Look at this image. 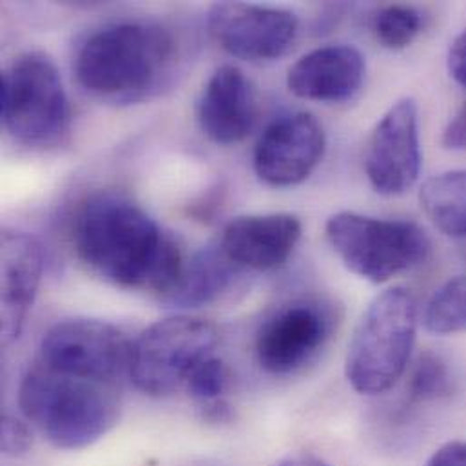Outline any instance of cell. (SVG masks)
Instances as JSON below:
<instances>
[{
	"instance_id": "obj_24",
	"label": "cell",
	"mask_w": 466,
	"mask_h": 466,
	"mask_svg": "<svg viewBox=\"0 0 466 466\" xmlns=\"http://www.w3.org/2000/svg\"><path fill=\"white\" fill-rule=\"evenodd\" d=\"M425 466H466V441H449L440 447Z\"/></svg>"
},
{
	"instance_id": "obj_7",
	"label": "cell",
	"mask_w": 466,
	"mask_h": 466,
	"mask_svg": "<svg viewBox=\"0 0 466 466\" xmlns=\"http://www.w3.org/2000/svg\"><path fill=\"white\" fill-rule=\"evenodd\" d=\"M217 341L218 332L206 319L173 316L157 321L133 343L131 380L144 394L169 396L187 383Z\"/></svg>"
},
{
	"instance_id": "obj_2",
	"label": "cell",
	"mask_w": 466,
	"mask_h": 466,
	"mask_svg": "<svg viewBox=\"0 0 466 466\" xmlns=\"http://www.w3.org/2000/svg\"><path fill=\"white\" fill-rule=\"evenodd\" d=\"M177 47L151 24H116L91 35L78 49L75 75L82 89L111 104H135L158 93L171 78Z\"/></svg>"
},
{
	"instance_id": "obj_9",
	"label": "cell",
	"mask_w": 466,
	"mask_h": 466,
	"mask_svg": "<svg viewBox=\"0 0 466 466\" xmlns=\"http://www.w3.org/2000/svg\"><path fill=\"white\" fill-rule=\"evenodd\" d=\"M336 310L323 299H296L270 314L256 334V360L276 376H287L310 363L330 339Z\"/></svg>"
},
{
	"instance_id": "obj_25",
	"label": "cell",
	"mask_w": 466,
	"mask_h": 466,
	"mask_svg": "<svg viewBox=\"0 0 466 466\" xmlns=\"http://www.w3.org/2000/svg\"><path fill=\"white\" fill-rule=\"evenodd\" d=\"M449 71L452 78L466 89V31H463L449 49Z\"/></svg>"
},
{
	"instance_id": "obj_15",
	"label": "cell",
	"mask_w": 466,
	"mask_h": 466,
	"mask_svg": "<svg viewBox=\"0 0 466 466\" xmlns=\"http://www.w3.org/2000/svg\"><path fill=\"white\" fill-rule=\"evenodd\" d=\"M44 268V252L36 238L18 231L2 233V345H11L22 332L35 301Z\"/></svg>"
},
{
	"instance_id": "obj_12",
	"label": "cell",
	"mask_w": 466,
	"mask_h": 466,
	"mask_svg": "<svg viewBox=\"0 0 466 466\" xmlns=\"http://www.w3.org/2000/svg\"><path fill=\"white\" fill-rule=\"evenodd\" d=\"M325 153V131L310 113H292L274 120L254 149L256 175L268 186L290 187L318 167Z\"/></svg>"
},
{
	"instance_id": "obj_26",
	"label": "cell",
	"mask_w": 466,
	"mask_h": 466,
	"mask_svg": "<svg viewBox=\"0 0 466 466\" xmlns=\"http://www.w3.org/2000/svg\"><path fill=\"white\" fill-rule=\"evenodd\" d=\"M443 146L447 149H466V102L460 113L449 122L443 133Z\"/></svg>"
},
{
	"instance_id": "obj_10",
	"label": "cell",
	"mask_w": 466,
	"mask_h": 466,
	"mask_svg": "<svg viewBox=\"0 0 466 466\" xmlns=\"http://www.w3.org/2000/svg\"><path fill=\"white\" fill-rule=\"evenodd\" d=\"M211 36L236 58L267 62L283 56L296 40L298 18L285 9L220 2L209 9Z\"/></svg>"
},
{
	"instance_id": "obj_1",
	"label": "cell",
	"mask_w": 466,
	"mask_h": 466,
	"mask_svg": "<svg viewBox=\"0 0 466 466\" xmlns=\"http://www.w3.org/2000/svg\"><path fill=\"white\" fill-rule=\"evenodd\" d=\"M78 259L100 278L127 289L169 294L180 278L178 243L131 200L102 193L86 200L73 224Z\"/></svg>"
},
{
	"instance_id": "obj_21",
	"label": "cell",
	"mask_w": 466,
	"mask_h": 466,
	"mask_svg": "<svg viewBox=\"0 0 466 466\" xmlns=\"http://www.w3.org/2000/svg\"><path fill=\"white\" fill-rule=\"evenodd\" d=\"M452 380L447 365L432 352H427L416 363L410 378V396L418 401H431L451 392Z\"/></svg>"
},
{
	"instance_id": "obj_16",
	"label": "cell",
	"mask_w": 466,
	"mask_h": 466,
	"mask_svg": "<svg viewBox=\"0 0 466 466\" xmlns=\"http://www.w3.org/2000/svg\"><path fill=\"white\" fill-rule=\"evenodd\" d=\"M299 238L294 215H247L226 226L220 247L241 268L270 270L289 259Z\"/></svg>"
},
{
	"instance_id": "obj_6",
	"label": "cell",
	"mask_w": 466,
	"mask_h": 466,
	"mask_svg": "<svg viewBox=\"0 0 466 466\" xmlns=\"http://www.w3.org/2000/svg\"><path fill=\"white\" fill-rule=\"evenodd\" d=\"M325 233L345 267L372 283L421 265L432 248L427 233L407 220L338 213L329 218Z\"/></svg>"
},
{
	"instance_id": "obj_23",
	"label": "cell",
	"mask_w": 466,
	"mask_h": 466,
	"mask_svg": "<svg viewBox=\"0 0 466 466\" xmlns=\"http://www.w3.org/2000/svg\"><path fill=\"white\" fill-rule=\"evenodd\" d=\"M2 452L11 458H20L29 452L33 438L29 429L13 416L2 418Z\"/></svg>"
},
{
	"instance_id": "obj_14",
	"label": "cell",
	"mask_w": 466,
	"mask_h": 466,
	"mask_svg": "<svg viewBox=\"0 0 466 466\" xmlns=\"http://www.w3.org/2000/svg\"><path fill=\"white\" fill-rule=\"evenodd\" d=\"M365 78V58L347 44L318 47L303 55L287 75L290 93L314 102L352 98Z\"/></svg>"
},
{
	"instance_id": "obj_22",
	"label": "cell",
	"mask_w": 466,
	"mask_h": 466,
	"mask_svg": "<svg viewBox=\"0 0 466 466\" xmlns=\"http://www.w3.org/2000/svg\"><path fill=\"white\" fill-rule=\"evenodd\" d=\"M228 385H229V370L222 360L213 356L202 361L193 370V374L186 383L189 394L206 405L220 401L228 390Z\"/></svg>"
},
{
	"instance_id": "obj_3",
	"label": "cell",
	"mask_w": 466,
	"mask_h": 466,
	"mask_svg": "<svg viewBox=\"0 0 466 466\" xmlns=\"http://www.w3.org/2000/svg\"><path fill=\"white\" fill-rule=\"evenodd\" d=\"M24 418L58 451H82L100 441L120 418L116 383L69 376L35 363L18 390Z\"/></svg>"
},
{
	"instance_id": "obj_8",
	"label": "cell",
	"mask_w": 466,
	"mask_h": 466,
	"mask_svg": "<svg viewBox=\"0 0 466 466\" xmlns=\"http://www.w3.org/2000/svg\"><path fill=\"white\" fill-rule=\"evenodd\" d=\"M133 343L111 323L66 319L42 338L38 363L69 376L109 381L129 370Z\"/></svg>"
},
{
	"instance_id": "obj_20",
	"label": "cell",
	"mask_w": 466,
	"mask_h": 466,
	"mask_svg": "<svg viewBox=\"0 0 466 466\" xmlns=\"http://www.w3.org/2000/svg\"><path fill=\"white\" fill-rule=\"evenodd\" d=\"M421 29V15L410 5H387L374 20L378 40L390 49L407 47Z\"/></svg>"
},
{
	"instance_id": "obj_17",
	"label": "cell",
	"mask_w": 466,
	"mask_h": 466,
	"mask_svg": "<svg viewBox=\"0 0 466 466\" xmlns=\"http://www.w3.org/2000/svg\"><path fill=\"white\" fill-rule=\"evenodd\" d=\"M241 267L234 263L220 243L206 247L184 261L180 278L164 296V301L184 309L211 305L233 287Z\"/></svg>"
},
{
	"instance_id": "obj_5",
	"label": "cell",
	"mask_w": 466,
	"mask_h": 466,
	"mask_svg": "<svg viewBox=\"0 0 466 466\" xmlns=\"http://www.w3.org/2000/svg\"><path fill=\"white\" fill-rule=\"evenodd\" d=\"M2 122L20 144H56L69 124V102L55 62L40 51L18 55L2 73Z\"/></svg>"
},
{
	"instance_id": "obj_11",
	"label": "cell",
	"mask_w": 466,
	"mask_h": 466,
	"mask_svg": "<svg viewBox=\"0 0 466 466\" xmlns=\"http://www.w3.org/2000/svg\"><path fill=\"white\" fill-rule=\"evenodd\" d=\"M365 171L380 195H405L420 178L421 147L418 106L398 100L378 122L367 146Z\"/></svg>"
},
{
	"instance_id": "obj_27",
	"label": "cell",
	"mask_w": 466,
	"mask_h": 466,
	"mask_svg": "<svg viewBox=\"0 0 466 466\" xmlns=\"http://www.w3.org/2000/svg\"><path fill=\"white\" fill-rule=\"evenodd\" d=\"M278 466H329L323 460L316 458V456H307V454H298V456H290L285 461H281Z\"/></svg>"
},
{
	"instance_id": "obj_4",
	"label": "cell",
	"mask_w": 466,
	"mask_h": 466,
	"mask_svg": "<svg viewBox=\"0 0 466 466\" xmlns=\"http://www.w3.org/2000/svg\"><path fill=\"white\" fill-rule=\"evenodd\" d=\"M418 330V309L403 287L381 292L358 323L345 360L352 389L365 396L390 390L403 376Z\"/></svg>"
},
{
	"instance_id": "obj_13",
	"label": "cell",
	"mask_w": 466,
	"mask_h": 466,
	"mask_svg": "<svg viewBox=\"0 0 466 466\" xmlns=\"http://www.w3.org/2000/svg\"><path fill=\"white\" fill-rule=\"evenodd\" d=\"M258 116L256 91L236 66H222L208 80L198 100L202 131L217 144L241 142Z\"/></svg>"
},
{
	"instance_id": "obj_18",
	"label": "cell",
	"mask_w": 466,
	"mask_h": 466,
	"mask_svg": "<svg viewBox=\"0 0 466 466\" xmlns=\"http://www.w3.org/2000/svg\"><path fill=\"white\" fill-rule=\"evenodd\" d=\"M420 200L425 215L441 233L466 238V169L431 178Z\"/></svg>"
},
{
	"instance_id": "obj_19",
	"label": "cell",
	"mask_w": 466,
	"mask_h": 466,
	"mask_svg": "<svg viewBox=\"0 0 466 466\" xmlns=\"http://www.w3.org/2000/svg\"><path fill=\"white\" fill-rule=\"evenodd\" d=\"M423 323L432 334H458L466 330V276L451 278L429 299Z\"/></svg>"
}]
</instances>
